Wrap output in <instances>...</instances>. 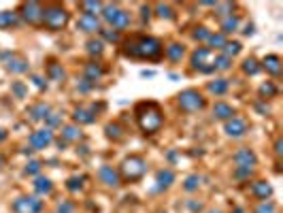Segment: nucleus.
Returning <instances> with one entry per match:
<instances>
[{
  "label": "nucleus",
  "instance_id": "obj_1",
  "mask_svg": "<svg viewBox=\"0 0 283 213\" xmlns=\"http://www.w3.org/2000/svg\"><path fill=\"white\" fill-rule=\"evenodd\" d=\"M121 54L130 60H143V62H160L164 58V43L156 36L132 34L121 40Z\"/></svg>",
  "mask_w": 283,
  "mask_h": 213
},
{
  "label": "nucleus",
  "instance_id": "obj_2",
  "mask_svg": "<svg viewBox=\"0 0 283 213\" xmlns=\"http://www.w3.org/2000/svg\"><path fill=\"white\" fill-rule=\"evenodd\" d=\"M134 117H136V124L138 128L143 130L145 135H156L158 130L164 124V113L158 103L154 100H143L134 107Z\"/></svg>",
  "mask_w": 283,
  "mask_h": 213
},
{
  "label": "nucleus",
  "instance_id": "obj_3",
  "mask_svg": "<svg viewBox=\"0 0 283 213\" xmlns=\"http://www.w3.org/2000/svg\"><path fill=\"white\" fill-rule=\"evenodd\" d=\"M70 19V13L68 9L62 7V5H45L43 7V28L52 30V32H58V30H62Z\"/></svg>",
  "mask_w": 283,
  "mask_h": 213
},
{
  "label": "nucleus",
  "instance_id": "obj_4",
  "mask_svg": "<svg viewBox=\"0 0 283 213\" xmlns=\"http://www.w3.org/2000/svg\"><path fill=\"white\" fill-rule=\"evenodd\" d=\"M145 171H147L145 158H140V156H130V158H126L124 162H121V166H119V177L126 179V181H138L140 177L145 175Z\"/></svg>",
  "mask_w": 283,
  "mask_h": 213
},
{
  "label": "nucleus",
  "instance_id": "obj_5",
  "mask_svg": "<svg viewBox=\"0 0 283 213\" xmlns=\"http://www.w3.org/2000/svg\"><path fill=\"white\" fill-rule=\"evenodd\" d=\"M103 19L105 22L113 28V30H126V28H130V13L128 11H124V9H119L117 5H105L103 7Z\"/></svg>",
  "mask_w": 283,
  "mask_h": 213
},
{
  "label": "nucleus",
  "instance_id": "obj_6",
  "mask_svg": "<svg viewBox=\"0 0 283 213\" xmlns=\"http://www.w3.org/2000/svg\"><path fill=\"white\" fill-rule=\"evenodd\" d=\"M177 105L181 111L185 113H198L207 107V98L202 96L198 90H183L179 96H177Z\"/></svg>",
  "mask_w": 283,
  "mask_h": 213
},
{
  "label": "nucleus",
  "instance_id": "obj_7",
  "mask_svg": "<svg viewBox=\"0 0 283 213\" xmlns=\"http://www.w3.org/2000/svg\"><path fill=\"white\" fill-rule=\"evenodd\" d=\"M213 60H215V56L209 47H196L194 54H192V58H190V62H192V68L198 70V73L211 75V73H217Z\"/></svg>",
  "mask_w": 283,
  "mask_h": 213
},
{
  "label": "nucleus",
  "instance_id": "obj_8",
  "mask_svg": "<svg viewBox=\"0 0 283 213\" xmlns=\"http://www.w3.org/2000/svg\"><path fill=\"white\" fill-rule=\"evenodd\" d=\"M19 19H24L28 26L43 28V5L40 3H24L19 7Z\"/></svg>",
  "mask_w": 283,
  "mask_h": 213
},
{
  "label": "nucleus",
  "instance_id": "obj_9",
  "mask_svg": "<svg viewBox=\"0 0 283 213\" xmlns=\"http://www.w3.org/2000/svg\"><path fill=\"white\" fill-rule=\"evenodd\" d=\"M11 209L13 213H40L43 211V200H38V196H19L13 200Z\"/></svg>",
  "mask_w": 283,
  "mask_h": 213
},
{
  "label": "nucleus",
  "instance_id": "obj_10",
  "mask_svg": "<svg viewBox=\"0 0 283 213\" xmlns=\"http://www.w3.org/2000/svg\"><path fill=\"white\" fill-rule=\"evenodd\" d=\"M232 162L237 164V168H256L258 164V156L254 149L249 147H239L234 151V156H232Z\"/></svg>",
  "mask_w": 283,
  "mask_h": 213
},
{
  "label": "nucleus",
  "instance_id": "obj_11",
  "mask_svg": "<svg viewBox=\"0 0 283 213\" xmlns=\"http://www.w3.org/2000/svg\"><path fill=\"white\" fill-rule=\"evenodd\" d=\"M224 130H226V135L232 137V139H241V137H245L249 133V124H247V119L245 117H239L234 115L232 119H228L226 124H224Z\"/></svg>",
  "mask_w": 283,
  "mask_h": 213
},
{
  "label": "nucleus",
  "instance_id": "obj_12",
  "mask_svg": "<svg viewBox=\"0 0 283 213\" xmlns=\"http://www.w3.org/2000/svg\"><path fill=\"white\" fill-rule=\"evenodd\" d=\"M30 147L34 149H47L49 145L54 143V133L49 128H40V130H34L32 135H30Z\"/></svg>",
  "mask_w": 283,
  "mask_h": 213
},
{
  "label": "nucleus",
  "instance_id": "obj_13",
  "mask_svg": "<svg viewBox=\"0 0 283 213\" xmlns=\"http://www.w3.org/2000/svg\"><path fill=\"white\" fill-rule=\"evenodd\" d=\"M98 117V109L96 105L92 107H77L75 113H73V119H75V126H87V124H94Z\"/></svg>",
  "mask_w": 283,
  "mask_h": 213
},
{
  "label": "nucleus",
  "instance_id": "obj_14",
  "mask_svg": "<svg viewBox=\"0 0 283 213\" xmlns=\"http://www.w3.org/2000/svg\"><path fill=\"white\" fill-rule=\"evenodd\" d=\"M98 179H100V184H105L107 188H117L121 184V177H119V171L113 168V166H100L98 168Z\"/></svg>",
  "mask_w": 283,
  "mask_h": 213
},
{
  "label": "nucleus",
  "instance_id": "obj_15",
  "mask_svg": "<svg viewBox=\"0 0 283 213\" xmlns=\"http://www.w3.org/2000/svg\"><path fill=\"white\" fill-rule=\"evenodd\" d=\"M249 194L254 196V198H258L260 202L262 200H268L272 196V186L268 184V181H251Z\"/></svg>",
  "mask_w": 283,
  "mask_h": 213
},
{
  "label": "nucleus",
  "instance_id": "obj_16",
  "mask_svg": "<svg viewBox=\"0 0 283 213\" xmlns=\"http://www.w3.org/2000/svg\"><path fill=\"white\" fill-rule=\"evenodd\" d=\"M260 68H264L268 75H272V77H279L281 75V58L277 56V54H270V56H266L264 60H262V64H260Z\"/></svg>",
  "mask_w": 283,
  "mask_h": 213
},
{
  "label": "nucleus",
  "instance_id": "obj_17",
  "mask_svg": "<svg viewBox=\"0 0 283 213\" xmlns=\"http://www.w3.org/2000/svg\"><path fill=\"white\" fill-rule=\"evenodd\" d=\"M77 28L81 30V32H100V19L98 17H92V15H81L79 22H77Z\"/></svg>",
  "mask_w": 283,
  "mask_h": 213
},
{
  "label": "nucleus",
  "instance_id": "obj_18",
  "mask_svg": "<svg viewBox=\"0 0 283 213\" xmlns=\"http://www.w3.org/2000/svg\"><path fill=\"white\" fill-rule=\"evenodd\" d=\"M234 115H237L234 107L228 105V103H224V100H219V103H215V105H213V117H215V119L228 121V119H232Z\"/></svg>",
  "mask_w": 283,
  "mask_h": 213
},
{
  "label": "nucleus",
  "instance_id": "obj_19",
  "mask_svg": "<svg viewBox=\"0 0 283 213\" xmlns=\"http://www.w3.org/2000/svg\"><path fill=\"white\" fill-rule=\"evenodd\" d=\"M32 188H34V192H36L38 196H49V194L54 192V184H52V179H49V177H43V175L34 177Z\"/></svg>",
  "mask_w": 283,
  "mask_h": 213
},
{
  "label": "nucleus",
  "instance_id": "obj_20",
  "mask_svg": "<svg viewBox=\"0 0 283 213\" xmlns=\"http://www.w3.org/2000/svg\"><path fill=\"white\" fill-rule=\"evenodd\" d=\"M156 184L162 188V190H166L175 184V171L173 168H160L158 173H156Z\"/></svg>",
  "mask_w": 283,
  "mask_h": 213
},
{
  "label": "nucleus",
  "instance_id": "obj_21",
  "mask_svg": "<svg viewBox=\"0 0 283 213\" xmlns=\"http://www.w3.org/2000/svg\"><path fill=\"white\" fill-rule=\"evenodd\" d=\"M49 113H52V109H49V105H45V103H36V105L30 107V111H28L30 119H34V121H45V117Z\"/></svg>",
  "mask_w": 283,
  "mask_h": 213
},
{
  "label": "nucleus",
  "instance_id": "obj_22",
  "mask_svg": "<svg viewBox=\"0 0 283 213\" xmlns=\"http://www.w3.org/2000/svg\"><path fill=\"white\" fill-rule=\"evenodd\" d=\"M81 137H83V133H81L79 126H75V124L62 126V139H64V143H77V141H81Z\"/></svg>",
  "mask_w": 283,
  "mask_h": 213
},
{
  "label": "nucleus",
  "instance_id": "obj_23",
  "mask_svg": "<svg viewBox=\"0 0 283 213\" xmlns=\"http://www.w3.org/2000/svg\"><path fill=\"white\" fill-rule=\"evenodd\" d=\"M7 68L11 70V73H15V75H24V73H28V62L24 58L11 54V60L7 62Z\"/></svg>",
  "mask_w": 283,
  "mask_h": 213
},
{
  "label": "nucleus",
  "instance_id": "obj_24",
  "mask_svg": "<svg viewBox=\"0 0 283 213\" xmlns=\"http://www.w3.org/2000/svg\"><path fill=\"white\" fill-rule=\"evenodd\" d=\"M164 56L168 60H173V62H179V60L185 56V47L179 45V43H170V45L164 47Z\"/></svg>",
  "mask_w": 283,
  "mask_h": 213
},
{
  "label": "nucleus",
  "instance_id": "obj_25",
  "mask_svg": "<svg viewBox=\"0 0 283 213\" xmlns=\"http://www.w3.org/2000/svg\"><path fill=\"white\" fill-rule=\"evenodd\" d=\"M100 77H103V68H100V64H96V62L85 64V68H83V79H87L89 83H96Z\"/></svg>",
  "mask_w": 283,
  "mask_h": 213
},
{
  "label": "nucleus",
  "instance_id": "obj_26",
  "mask_svg": "<svg viewBox=\"0 0 283 213\" xmlns=\"http://www.w3.org/2000/svg\"><path fill=\"white\" fill-rule=\"evenodd\" d=\"M228 88H230L228 79H215V81H211V83L207 86L209 94H215V96H224L228 92Z\"/></svg>",
  "mask_w": 283,
  "mask_h": 213
},
{
  "label": "nucleus",
  "instance_id": "obj_27",
  "mask_svg": "<svg viewBox=\"0 0 283 213\" xmlns=\"http://www.w3.org/2000/svg\"><path fill=\"white\" fill-rule=\"evenodd\" d=\"M239 26H241V19L237 17V15H228V17H224L221 19V34H232V32H237L239 30Z\"/></svg>",
  "mask_w": 283,
  "mask_h": 213
},
{
  "label": "nucleus",
  "instance_id": "obj_28",
  "mask_svg": "<svg viewBox=\"0 0 283 213\" xmlns=\"http://www.w3.org/2000/svg\"><path fill=\"white\" fill-rule=\"evenodd\" d=\"M22 19H19L17 11H0V28H11L17 26Z\"/></svg>",
  "mask_w": 283,
  "mask_h": 213
},
{
  "label": "nucleus",
  "instance_id": "obj_29",
  "mask_svg": "<svg viewBox=\"0 0 283 213\" xmlns=\"http://www.w3.org/2000/svg\"><path fill=\"white\" fill-rule=\"evenodd\" d=\"M81 11L83 15H92V17H98V13H103V3H81Z\"/></svg>",
  "mask_w": 283,
  "mask_h": 213
},
{
  "label": "nucleus",
  "instance_id": "obj_30",
  "mask_svg": "<svg viewBox=\"0 0 283 213\" xmlns=\"http://www.w3.org/2000/svg\"><path fill=\"white\" fill-rule=\"evenodd\" d=\"M241 49H243V45L239 43V40H226V45L221 47V54L228 56V58H234V56L241 54Z\"/></svg>",
  "mask_w": 283,
  "mask_h": 213
},
{
  "label": "nucleus",
  "instance_id": "obj_31",
  "mask_svg": "<svg viewBox=\"0 0 283 213\" xmlns=\"http://www.w3.org/2000/svg\"><path fill=\"white\" fill-rule=\"evenodd\" d=\"M85 47H87V54L89 56H100L105 52V43L100 38H89L87 43H85Z\"/></svg>",
  "mask_w": 283,
  "mask_h": 213
},
{
  "label": "nucleus",
  "instance_id": "obj_32",
  "mask_svg": "<svg viewBox=\"0 0 283 213\" xmlns=\"http://www.w3.org/2000/svg\"><path fill=\"white\" fill-rule=\"evenodd\" d=\"M260 70H262V68H260V64H258V60H256V58H247L245 62H243V73L249 75V77L258 75Z\"/></svg>",
  "mask_w": 283,
  "mask_h": 213
},
{
  "label": "nucleus",
  "instance_id": "obj_33",
  "mask_svg": "<svg viewBox=\"0 0 283 213\" xmlns=\"http://www.w3.org/2000/svg\"><path fill=\"white\" fill-rule=\"evenodd\" d=\"M40 168H43V162H40V160H30L28 164H26V168H24V173L28 177H38L40 175Z\"/></svg>",
  "mask_w": 283,
  "mask_h": 213
},
{
  "label": "nucleus",
  "instance_id": "obj_34",
  "mask_svg": "<svg viewBox=\"0 0 283 213\" xmlns=\"http://www.w3.org/2000/svg\"><path fill=\"white\" fill-rule=\"evenodd\" d=\"M47 77L52 79V81H62V79L66 77V73H64V68L60 66V64H49V68H47Z\"/></svg>",
  "mask_w": 283,
  "mask_h": 213
},
{
  "label": "nucleus",
  "instance_id": "obj_35",
  "mask_svg": "<svg viewBox=\"0 0 283 213\" xmlns=\"http://www.w3.org/2000/svg\"><path fill=\"white\" fill-rule=\"evenodd\" d=\"M207 43H209V49H211V47L221 49V47L226 45V36L221 34V32H215V34L211 32V34H209V38H207Z\"/></svg>",
  "mask_w": 283,
  "mask_h": 213
},
{
  "label": "nucleus",
  "instance_id": "obj_36",
  "mask_svg": "<svg viewBox=\"0 0 283 213\" xmlns=\"http://www.w3.org/2000/svg\"><path fill=\"white\" fill-rule=\"evenodd\" d=\"M213 64H215V70H230L232 68V58L219 54V56H215Z\"/></svg>",
  "mask_w": 283,
  "mask_h": 213
},
{
  "label": "nucleus",
  "instance_id": "obj_37",
  "mask_svg": "<svg viewBox=\"0 0 283 213\" xmlns=\"http://www.w3.org/2000/svg\"><path fill=\"white\" fill-rule=\"evenodd\" d=\"M213 9L217 11L219 17H228V15H232V11H234V5L232 3H215Z\"/></svg>",
  "mask_w": 283,
  "mask_h": 213
},
{
  "label": "nucleus",
  "instance_id": "obj_38",
  "mask_svg": "<svg viewBox=\"0 0 283 213\" xmlns=\"http://www.w3.org/2000/svg\"><path fill=\"white\" fill-rule=\"evenodd\" d=\"M45 121H47V128L54 130V128H58V126H62V113H58V111H52V113L45 117Z\"/></svg>",
  "mask_w": 283,
  "mask_h": 213
},
{
  "label": "nucleus",
  "instance_id": "obj_39",
  "mask_svg": "<svg viewBox=\"0 0 283 213\" xmlns=\"http://www.w3.org/2000/svg\"><path fill=\"white\" fill-rule=\"evenodd\" d=\"M254 213H277V205L275 202H270V200H262L256 205Z\"/></svg>",
  "mask_w": 283,
  "mask_h": 213
},
{
  "label": "nucleus",
  "instance_id": "obj_40",
  "mask_svg": "<svg viewBox=\"0 0 283 213\" xmlns=\"http://www.w3.org/2000/svg\"><path fill=\"white\" fill-rule=\"evenodd\" d=\"M100 36L109 40V43H119V32L113 28H100Z\"/></svg>",
  "mask_w": 283,
  "mask_h": 213
},
{
  "label": "nucleus",
  "instance_id": "obj_41",
  "mask_svg": "<svg viewBox=\"0 0 283 213\" xmlns=\"http://www.w3.org/2000/svg\"><path fill=\"white\" fill-rule=\"evenodd\" d=\"M277 94V86L272 81H266V83L260 86V96H266V98H272Z\"/></svg>",
  "mask_w": 283,
  "mask_h": 213
},
{
  "label": "nucleus",
  "instance_id": "obj_42",
  "mask_svg": "<svg viewBox=\"0 0 283 213\" xmlns=\"http://www.w3.org/2000/svg\"><path fill=\"white\" fill-rule=\"evenodd\" d=\"M200 186V177L198 175H190L185 181H183V190L185 192H196Z\"/></svg>",
  "mask_w": 283,
  "mask_h": 213
},
{
  "label": "nucleus",
  "instance_id": "obj_43",
  "mask_svg": "<svg viewBox=\"0 0 283 213\" xmlns=\"http://www.w3.org/2000/svg\"><path fill=\"white\" fill-rule=\"evenodd\" d=\"M105 130H107V137H109V139H113V141H119L121 137H124V133H121L119 124H109Z\"/></svg>",
  "mask_w": 283,
  "mask_h": 213
},
{
  "label": "nucleus",
  "instance_id": "obj_44",
  "mask_svg": "<svg viewBox=\"0 0 283 213\" xmlns=\"http://www.w3.org/2000/svg\"><path fill=\"white\" fill-rule=\"evenodd\" d=\"M156 11H158V15H160L162 19H173V17H175L173 9H170L168 5H156Z\"/></svg>",
  "mask_w": 283,
  "mask_h": 213
},
{
  "label": "nucleus",
  "instance_id": "obj_45",
  "mask_svg": "<svg viewBox=\"0 0 283 213\" xmlns=\"http://www.w3.org/2000/svg\"><path fill=\"white\" fill-rule=\"evenodd\" d=\"M75 202L73 200H62L60 205L56 207V213H75Z\"/></svg>",
  "mask_w": 283,
  "mask_h": 213
},
{
  "label": "nucleus",
  "instance_id": "obj_46",
  "mask_svg": "<svg viewBox=\"0 0 283 213\" xmlns=\"http://www.w3.org/2000/svg\"><path fill=\"white\" fill-rule=\"evenodd\" d=\"M81 188H83V177H70L66 181V190H70V192H77Z\"/></svg>",
  "mask_w": 283,
  "mask_h": 213
},
{
  "label": "nucleus",
  "instance_id": "obj_47",
  "mask_svg": "<svg viewBox=\"0 0 283 213\" xmlns=\"http://www.w3.org/2000/svg\"><path fill=\"white\" fill-rule=\"evenodd\" d=\"M209 30L205 28V26H198L196 30H194V32H192V36H194V40H207L209 38Z\"/></svg>",
  "mask_w": 283,
  "mask_h": 213
},
{
  "label": "nucleus",
  "instance_id": "obj_48",
  "mask_svg": "<svg viewBox=\"0 0 283 213\" xmlns=\"http://www.w3.org/2000/svg\"><path fill=\"white\" fill-rule=\"evenodd\" d=\"M254 175V168H234V179H249Z\"/></svg>",
  "mask_w": 283,
  "mask_h": 213
},
{
  "label": "nucleus",
  "instance_id": "obj_49",
  "mask_svg": "<svg viewBox=\"0 0 283 213\" xmlns=\"http://www.w3.org/2000/svg\"><path fill=\"white\" fill-rule=\"evenodd\" d=\"M11 90H13V94H15L17 98H24V96H26V86L19 83V81H15V83L11 86Z\"/></svg>",
  "mask_w": 283,
  "mask_h": 213
},
{
  "label": "nucleus",
  "instance_id": "obj_50",
  "mask_svg": "<svg viewBox=\"0 0 283 213\" xmlns=\"http://www.w3.org/2000/svg\"><path fill=\"white\" fill-rule=\"evenodd\" d=\"M32 81H34V86L38 88V90H43L47 83H45V81H43V77H38V75H32Z\"/></svg>",
  "mask_w": 283,
  "mask_h": 213
},
{
  "label": "nucleus",
  "instance_id": "obj_51",
  "mask_svg": "<svg viewBox=\"0 0 283 213\" xmlns=\"http://www.w3.org/2000/svg\"><path fill=\"white\" fill-rule=\"evenodd\" d=\"M281 147H283V141H281V139H277V141H275V154H277V156H281V154H283V149H281Z\"/></svg>",
  "mask_w": 283,
  "mask_h": 213
},
{
  "label": "nucleus",
  "instance_id": "obj_52",
  "mask_svg": "<svg viewBox=\"0 0 283 213\" xmlns=\"http://www.w3.org/2000/svg\"><path fill=\"white\" fill-rule=\"evenodd\" d=\"M187 207H190L192 211H202V205H200V202H187Z\"/></svg>",
  "mask_w": 283,
  "mask_h": 213
},
{
  "label": "nucleus",
  "instance_id": "obj_53",
  "mask_svg": "<svg viewBox=\"0 0 283 213\" xmlns=\"http://www.w3.org/2000/svg\"><path fill=\"white\" fill-rule=\"evenodd\" d=\"M9 137V133H7V130L5 128H0V143H3V141Z\"/></svg>",
  "mask_w": 283,
  "mask_h": 213
},
{
  "label": "nucleus",
  "instance_id": "obj_54",
  "mask_svg": "<svg viewBox=\"0 0 283 213\" xmlns=\"http://www.w3.org/2000/svg\"><path fill=\"white\" fill-rule=\"evenodd\" d=\"M251 32H254V26H247L245 30H243V34H251Z\"/></svg>",
  "mask_w": 283,
  "mask_h": 213
},
{
  "label": "nucleus",
  "instance_id": "obj_55",
  "mask_svg": "<svg viewBox=\"0 0 283 213\" xmlns=\"http://www.w3.org/2000/svg\"><path fill=\"white\" fill-rule=\"evenodd\" d=\"M140 75H143V77H154V70H143Z\"/></svg>",
  "mask_w": 283,
  "mask_h": 213
},
{
  "label": "nucleus",
  "instance_id": "obj_56",
  "mask_svg": "<svg viewBox=\"0 0 283 213\" xmlns=\"http://www.w3.org/2000/svg\"><path fill=\"white\" fill-rule=\"evenodd\" d=\"M207 213H224V211H219V209H211V211H207Z\"/></svg>",
  "mask_w": 283,
  "mask_h": 213
},
{
  "label": "nucleus",
  "instance_id": "obj_57",
  "mask_svg": "<svg viewBox=\"0 0 283 213\" xmlns=\"http://www.w3.org/2000/svg\"><path fill=\"white\" fill-rule=\"evenodd\" d=\"M234 213H245V211H243V209H234Z\"/></svg>",
  "mask_w": 283,
  "mask_h": 213
}]
</instances>
